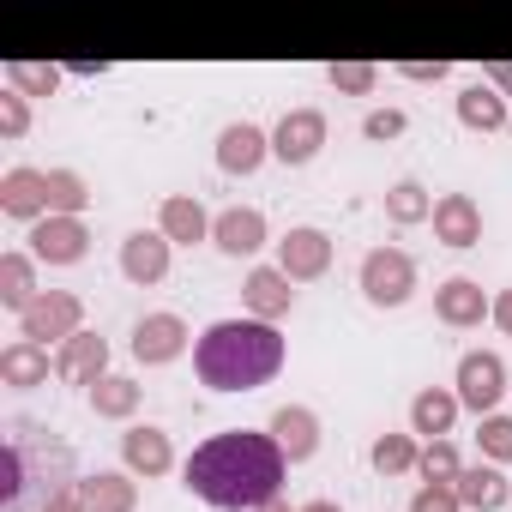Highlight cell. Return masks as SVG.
<instances>
[{
	"label": "cell",
	"instance_id": "1",
	"mask_svg": "<svg viewBox=\"0 0 512 512\" xmlns=\"http://www.w3.org/2000/svg\"><path fill=\"white\" fill-rule=\"evenodd\" d=\"M284 470H290V458L278 452L272 434L229 428V434H211L205 446H193L187 488L217 512H260V506L284 500Z\"/></svg>",
	"mask_w": 512,
	"mask_h": 512
},
{
	"label": "cell",
	"instance_id": "2",
	"mask_svg": "<svg viewBox=\"0 0 512 512\" xmlns=\"http://www.w3.org/2000/svg\"><path fill=\"white\" fill-rule=\"evenodd\" d=\"M193 368L211 392H253L284 368V338L266 320H217L193 344Z\"/></svg>",
	"mask_w": 512,
	"mask_h": 512
},
{
	"label": "cell",
	"instance_id": "3",
	"mask_svg": "<svg viewBox=\"0 0 512 512\" xmlns=\"http://www.w3.org/2000/svg\"><path fill=\"white\" fill-rule=\"evenodd\" d=\"M410 290H416V260L404 247H374L362 260V296L374 308H404Z\"/></svg>",
	"mask_w": 512,
	"mask_h": 512
},
{
	"label": "cell",
	"instance_id": "4",
	"mask_svg": "<svg viewBox=\"0 0 512 512\" xmlns=\"http://www.w3.org/2000/svg\"><path fill=\"white\" fill-rule=\"evenodd\" d=\"M79 320H85V302H79L73 290H43V296L19 314V332L49 350V338H55V344H73V338H79Z\"/></svg>",
	"mask_w": 512,
	"mask_h": 512
},
{
	"label": "cell",
	"instance_id": "5",
	"mask_svg": "<svg viewBox=\"0 0 512 512\" xmlns=\"http://www.w3.org/2000/svg\"><path fill=\"white\" fill-rule=\"evenodd\" d=\"M500 392H506V362H500L494 350H470V356L458 362V404L476 410V416H494Z\"/></svg>",
	"mask_w": 512,
	"mask_h": 512
},
{
	"label": "cell",
	"instance_id": "6",
	"mask_svg": "<svg viewBox=\"0 0 512 512\" xmlns=\"http://www.w3.org/2000/svg\"><path fill=\"white\" fill-rule=\"evenodd\" d=\"M25 241H31V260H43V266H79L91 253V235L79 217H43V223H31Z\"/></svg>",
	"mask_w": 512,
	"mask_h": 512
},
{
	"label": "cell",
	"instance_id": "7",
	"mask_svg": "<svg viewBox=\"0 0 512 512\" xmlns=\"http://www.w3.org/2000/svg\"><path fill=\"white\" fill-rule=\"evenodd\" d=\"M278 272H284L290 284L326 278V272H332V235H326V229H290V235L278 241Z\"/></svg>",
	"mask_w": 512,
	"mask_h": 512
},
{
	"label": "cell",
	"instance_id": "8",
	"mask_svg": "<svg viewBox=\"0 0 512 512\" xmlns=\"http://www.w3.org/2000/svg\"><path fill=\"white\" fill-rule=\"evenodd\" d=\"M320 145H326V115H320V109H290V115L278 121V133H272V157L290 163V169L314 163Z\"/></svg>",
	"mask_w": 512,
	"mask_h": 512
},
{
	"label": "cell",
	"instance_id": "9",
	"mask_svg": "<svg viewBox=\"0 0 512 512\" xmlns=\"http://www.w3.org/2000/svg\"><path fill=\"white\" fill-rule=\"evenodd\" d=\"M121 278L139 284V290H151V284L169 278V235L163 229H133L121 241Z\"/></svg>",
	"mask_w": 512,
	"mask_h": 512
},
{
	"label": "cell",
	"instance_id": "10",
	"mask_svg": "<svg viewBox=\"0 0 512 512\" xmlns=\"http://www.w3.org/2000/svg\"><path fill=\"white\" fill-rule=\"evenodd\" d=\"M211 241L229 253V260H247V253H260L266 247V211H253V205H229L211 217Z\"/></svg>",
	"mask_w": 512,
	"mask_h": 512
},
{
	"label": "cell",
	"instance_id": "11",
	"mask_svg": "<svg viewBox=\"0 0 512 512\" xmlns=\"http://www.w3.org/2000/svg\"><path fill=\"white\" fill-rule=\"evenodd\" d=\"M428 223H434V241H446V247H476L482 241V211H476L470 193H440Z\"/></svg>",
	"mask_w": 512,
	"mask_h": 512
},
{
	"label": "cell",
	"instance_id": "12",
	"mask_svg": "<svg viewBox=\"0 0 512 512\" xmlns=\"http://www.w3.org/2000/svg\"><path fill=\"white\" fill-rule=\"evenodd\" d=\"M434 314H440V326H482L488 314H494V302L482 296V284L476 278H446L440 290H434Z\"/></svg>",
	"mask_w": 512,
	"mask_h": 512
},
{
	"label": "cell",
	"instance_id": "13",
	"mask_svg": "<svg viewBox=\"0 0 512 512\" xmlns=\"http://www.w3.org/2000/svg\"><path fill=\"white\" fill-rule=\"evenodd\" d=\"M187 350V326L175 320V314H145L139 326H133V356L145 362V368H163V362H175Z\"/></svg>",
	"mask_w": 512,
	"mask_h": 512
},
{
	"label": "cell",
	"instance_id": "14",
	"mask_svg": "<svg viewBox=\"0 0 512 512\" xmlns=\"http://www.w3.org/2000/svg\"><path fill=\"white\" fill-rule=\"evenodd\" d=\"M266 157H272V139L253 127V121L223 127V139H217V169H223V175H253Z\"/></svg>",
	"mask_w": 512,
	"mask_h": 512
},
{
	"label": "cell",
	"instance_id": "15",
	"mask_svg": "<svg viewBox=\"0 0 512 512\" xmlns=\"http://www.w3.org/2000/svg\"><path fill=\"white\" fill-rule=\"evenodd\" d=\"M55 374L67 380V386H97L103 374H109V344L97 338V332H79L73 344H61V356H55Z\"/></svg>",
	"mask_w": 512,
	"mask_h": 512
},
{
	"label": "cell",
	"instance_id": "16",
	"mask_svg": "<svg viewBox=\"0 0 512 512\" xmlns=\"http://www.w3.org/2000/svg\"><path fill=\"white\" fill-rule=\"evenodd\" d=\"M0 211L43 223V217H49V175H37V169H7V175H0Z\"/></svg>",
	"mask_w": 512,
	"mask_h": 512
},
{
	"label": "cell",
	"instance_id": "17",
	"mask_svg": "<svg viewBox=\"0 0 512 512\" xmlns=\"http://www.w3.org/2000/svg\"><path fill=\"white\" fill-rule=\"evenodd\" d=\"M272 440H278V452H284L290 464H302V458L320 452V416L302 410V404H284V410L272 416Z\"/></svg>",
	"mask_w": 512,
	"mask_h": 512
},
{
	"label": "cell",
	"instance_id": "18",
	"mask_svg": "<svg viewBox=\"0 0 512 512\" xmlns=\"http://www.w3.org/2000/svg\"><path fill=\"white\" fill-rule=\"evenodd\" d=\"M241 296H247V308H253V320H278V314H290V302H296V290H290V278L278 272V266H253L247 272V284H241Z\"/></svg>",
	"mask_w": 512,
	"mask_h": 512
},
{
	"label": "cell",
	"instance_id": "19",
	"mask_svg": "<svg viewBox=\"0 0 512 512\" xmlns=\"http://www.w3.org/2000/svg\"><path fill=\"white\" fill-rule=\"evenodd\" d=\"M157 229L169 235V247H193V241H211V217H205V205H199V199H187V193L163 199V211H157Z\"/></svg>",
	"mask_w": 512,
	"mask_h": 512
},
{
	"label": "cell",
	"instance_id": "20",
	"mask_svg": "<svg viewBox=\"0 0 512 512\" xmlns=\"http://www.w3.org/2000/svg\"><path fill=\"white\" fill-rule=\"evenodd\" d=\"M452 422H458V392L428 386V392L410 398V434H422V440H446Z\"/></svg>",
	"mask_w": 512,
	"mask_h": 512
},
{
	"label": "cell",
	"instance_id": "21",
	"mask_svg": "<svg viewBox=\"0 0 512 512\" xmlns=\"http://www.w3.org/2000/svg\"><path fill=\"white\" fill-rule=\"evenodd\" d=\"M121 458H127V470H139V476H163V470L175 464L169 434H163V428H151V422L121 434Z\"/></svg>",
	"mask_w": 512,
	"mask_h": 512
},
{
	"label": "cell",
	"instance_id": "22",
	"mask_svg": "<svg viewBox=\"0 0 512 512\" xmlns=\"http://www.w3.org/2000/svg\"><path fill=\"white\" fill-rule=\"evenodd\" d=\"M73 488H79L85 512H133V506H139L133 476H121V470H97V476H85V482H73Z\"/></svg>",
	"mask_w": 512,
	"mask_h": 512
},
{
	"label": "cell",
	"instance_id": "23",
	"mask_svg": "<svg viewBox=\"0 0 512 512\" xmlns=\"http://www.w3.org/2000/svg\"><path fill=\"white\" fill-rule=\"evenodd\" d=\"M452 494H458V506H470V512H500V506H506V476H500V464H470V470L452 482Z\"/></svg>",
	"mask_w": 512,
	"mask_h": 512
},
{
	"label": "cell",
	"instance_id": "24",
	"mask_svg": "<svg viewBox=\"0 0 512 512\" xmlns=\"http://www.w3.org/2000/svg\"><path fill=\"white\" fill-rule=\"evenodd\" d=\"M0 380H7V386H19V392H31V386H49V350H43V344H31V338L7 344V350H0Z\"/></svg>",
	"mask_w": 512,
	"mask_h": 512
},
{
	"label": "cell",
	"instance_id": "25",
	"mask_svg": "<svg viewBox=\"0 0 512 512\" xmlns=\"http://www.w3.org/2000/svg\"><path fill=\"white\" fill-rule=\"evenodd\" d=\"M37 296L43 290H37V272H31V253H7V260H0V302L13 314H25Z\"/></svg>",
	"mask_w": 512,
	"mask_h": 512
},
{
	"label": "cell",
	"instance_id": "26",
	"mask_svg": "<svg viewBox=\"0 0 512 512\" xmlns=\"http://www.w3.org/2000/svg\"><path fill=\"white\" fill-rule=\"evenodd\" d=\"M458 121H464V127H476V133H494V127H506L512 115H506V103H500V91H494V85H470V91L458 97Z\"/></svg>",
	"mask_w": 512,
	"mask_h": 512
},
{
	"label": "cell",
	"instance_id": "27",
	"mask_svg": "<svg viewBox=\"0 0 512 512\" xmlns=\"http://www.w3.org/2000/svg\"><path fill=\"white\" fill-rule=\"evenodd\" d=\"M139 398H145V392H139L127 374H103V380L91 386V410L109 416V422H127V416L139 410Z\"/></svg>",
	"mask_w": 512,
	"mask_h": 512
},
{
	"label": "cell",
	"instance_id": "28",
	"mask_svg": "<svg viewBox=\"0 0 512 512\" xmlns=\"http://www.w3.org/2000/svg\"><path fill=\"white\" fill-rule=\"evenodd\" d=\"M386 217H392L398 229H410V223H428V217H434V199H428V187H422V181H398V187L386 193Z\"/></svg>",
	"mask_w": 512,
	"mask_h": 512
},
{
	"label": "cell",
	"instance_id": "29",
	"mask_svg": "<svg viewBox=\"0 0 512 512\" xmlns=\"http://www.w3.org/2000/svg\"><path fill=\"white\" fill-rule=\"evenodd\" d=\"M85 205H91L85 175H73V169H49V217H79Z\"/></svg>",
	"mask_w": 512,
	"mask_h": 512
},
{
	"label": "cell",
	"instance_id": "30",
	"mask_svg": "<svg viewBox=\"0 0 512 512\" xmlns=\"http://www.w3.org/2000/svg\"><path fill=\"white\" fill-rule=\"evenodd\" d=\"M368 458H374V470H380V476H404V470H416V464H422V452H416V440H410V434H380Z\"/></svg>",
	"mask_w": 512,
	"mask_h": 512
},
{
	"label": "cell",
	"instance_id": "31",
	"mask_svg": "<svg viewBox=\"0 0 512 512\" xmlns=\"http://www.w3.org/2000/svg\"><path fill=\"white\" fill-rule=\"evenodd\" d=\"M61 73L67 67H49V61H7V85L25 91V97H49L61 85Z\"/></svg>",
	"mask_w": 512,
	"mask_h": 512
},
{
	"label": "cell",
	"instance_id": "32",
	"mask_svg": "<svg viewBox=\"0 0 512 512\" xmlns=\"http://www.w3.org/2000/svg\"><path fill=\"white\" fill-rule=\"evenodd\" d=\"M428 482H440V488H452L458 476H464V464H458V452H452V440H428L422 446V464H416Z\"/></svg>",
	"mask_w": 512,
	"mask_h": 512
},
{
	"label": "cell",
	"instance_id": "33",
	"mask_svg": "<svg viewBox=\"0 0 512 512\" xmlns=\"http://www.w3.org/2000/svg\"><path fill=\"white\" fill-rule=\"evenodd\" d=\"M476 446H482V458L488 464H512V416H482V428H476Z\"/></svg>",
	"mask_w": 512,
	"mask_h": 512
},
{
	"label": "cell",
	"instance_id": "34",
	"mask_svg": "<svg viewBox=\"0 0 512 512\" xmlns=\"http://www.w3.org/2000/svg\"><path fill=\"white\" fill-rule=\"evenodd\" d=\"M326 79H332V91H344V97H368V91L380 85V67H368V61H338Z\"/></svg>",
	"mask_w": 512,
	"mask_h": 512
},
{
	"label": "cell",
	"instance_id": "35",
	"mask_svg": "<svg viewBox=\"0 0 512 512\" xmlns=\"http://www.w3.org/2000/svg\"><path fill=\"white\" fill-rule=\"evenodd\" d=\"M19 494H25V446L13 440V446H7V458H0V500L19 506Z\"/></svg>",
	"mask_w": 512,
	"mask_h": 512
},
{
	"label": "cell",
	"instance_id": "36",
	"mask_svg": "<svg viewBox=\"0 0 512 512\" xmlns=\"http://www.w3.org/2000/svg\"><path fill=\"white\" fill-rule=\"evenodd\" d=\"M25 127H31V109H25V91H0V133L7 139H25Z\"/></svg>",
	"mask_w": 512,
	"mask_h": 512
},
{
	"label": "cell",
	"instance_id": "37",
	"mask_svg": "<svg viewBox=\"0 0 512 512\" xmlns=\"http://www.w3.org/2000/svg\"><path fill=\"white\" fill-rule=\"evenodd\" d=\"M410 512H458V494H452V488H440V482H422V488H416V500H410Z\"/></svg>",
	"mask_w": 512,
	"mask_h": 512
},
{
	"label": "cell",
	"instance_id": "38",
	"mask_svg": "<svg viewBox=\"0 0 512 512\" xmlns=\"http://www.w3.org/2000/svg\"><path fill=\"white\" fill-rule=\"evenodd\" d=\"M362 133H368V139H398V133H404V115H398V109H374V115L362 121Z\"/></svg>",
	"mask_w": 512,
	"mask_h": 512
},
{
	"label": "cell",
	"instance_id": "39",
	"mask_svg": "<svg viewBox=\"0 0 512 512\" xmlns=\"http://www.w3.org/2000/svg\"><path fill=\"white\" fill-rule=\"evenodd\" d=\"M404 79H416V85H434V79H446V61H404Z\"/></svg>",
	"mask_w": 512,
	"mask_h": 512
},
{
	"label": "cell",
	"instance_id": "40",
	"mask_svg": "<svg viewBox=\"0 0 512 512\" xmlns=\"http://www.w3.org/2000/svg\"><path fill=\"white\" fill-rule=\"evenodd\" d=\"M43 512H85V500H79V488H55L43 500Z\"/></svg>",
	"mask_w": 512,
	"mask_h": 512
},
{
	"label": "cell",
	"instance_id": "41",
	"mask_svg": "<svg viewBox=\"0 0 512 512\" xmlns=\"http://www.w3.org/2000/svg\"><path fill=\"white\" fill-rule=\"evenodd\" d=\"M494 326L512 338V290H500V296H494Z\"/></svg>",
	"mask_w": 512,
	"mask_h": 512
},
{
	"label": "cell",
	"instance_id": "42",
	"mask_svg": "<svg viewBox=\"0 0 512 512\" xmlns=\"http://www.w3.org/2000/svg\"><path fill=\"white\" fill-rule=\"evenodd\" d=\"M488 85L494 91H512V67H488Z\"/></svg>",
	"mask_w": 512,
	"mask_h": 512
},
{
	"label": "cell",
	"instance_id": "43",
	"mask_svg": "<svg viewBox=\"0 0 512 512\" xmlns=\"http://www.w3.org/2000/svg\"><path fill=\"white\" fill-rule=\"evenodd\" d=\"M302 512H338V506H332V500H308Z\"/></svg>",
	"mask_w": 512,
	"mask_h": 512
},
{
	"label": "cell",
	"instance_id": "44",
	"mask_svg": "<svg viewBox=\"0 0 512 512\" xmlns=\"http://www.w3.org/2000/svg\"><path fill=\"white\" fill-rule=\"evenodd\" d=\"M260 512H302V506H290V500H272V506H260Z\"/></svg>",
	"mask_w": 512,
	"mask_h": 512
},
{
	"label": "cell",
	"instance_id": "45",
	"mask_svg": "<svg viewBox=\"0 0 512 512\" xmlns=\"http://www.w3.org/2000/svg\"><path fill=\"white\" fill-rule=\"evenodd\" d=\"M506 133H512V121H506Z\"/></svg>",
	"mask_w": 512,
	"mask_h": 512
}]
</instances>
